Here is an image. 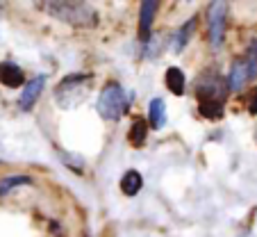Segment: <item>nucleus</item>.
<instances>
[{
  "mask_svg": "<svg viewBox=\"0 0 257 237\" xmlns=\"http://www.w3.org/2000/svg\"><path fill=\"white\" fill-rule=\"evenodd\" d=\"M198 112L209 121H216L223 116V101H212V98L198 101Z\"/></svg>",
  "mask_w": 257,
  "mask_h": 237,
  "instance_id": "obj_13",
  "label": "nucleus"
},
{
  "mask_svg": "<svg viewBox=\"0 0 257 237\" xmlns=\"http://www.w3.org/2000/svg\"><path fill=\"white\" fill-rule=\"evenodd\" d=\"M0 83L10 89L21 87L23 85V71H21V66H16L12 62H3L0 64Z\"/></svg>",
  "mask_w": 257,
  "mask_h": 237,
  "instance_id": "obj_8",
  "label": "nucleus"
},
{
  "mask_svg": "<svg viewBox=\"0 0 257 237\" xmlns=\"http://www.w3.org/2000/svg\"><path fill=\"white\" fill-rule=\"evenodd\" d=\"M196 23H198L196 19H189L185 25H182V28L178 30V34H175V41H173V50H175V53H182V48L189 44L191 34H194V30H196Z\"/></svg>",
  "mask_w": 257,
  "mask_h": 237,
  "instance_id": "obj_14",
  "label": "nucleus"
},
{
  "mask_svg": "<svg viewBox=\"0 0 257 237\" xmlns=\"http://www.w3.org/2000/svg\"><path fill=\"white\" fill-rule=\"evenodd\" d=\"M164 83H166V87H169V92L175 94V96H182V94H185V73L180 71L178 66H171L169 71H166Z\"/></svg>",
  "mask_w": 257,
  "mask_h": 237,
  "instance_id": "obj_12",
  "label": "nucleus"
},
{
  "mask_svg": "<svg viewBox=\"0 0 257 237\" xmlns=\"http://www.w3.org/2000/svg\"><path fill=\"white\" fill-rule=\"evenodd\" d=\"M248 112H250L252 116L257 114V89H255V94H252V98H250V105H248Z\"/></svg>",
  "mask_w": 257,
  "mask_h": 237,
  "instance_id": "obj_18",
  "label": "nucleus"
},
{
  "mask_svg": "<svg viewBox=\"0 0 257 237\" xmlns=\"http://www.w3.org/2000/svg\"><path fill=\"white\" fill-rule=\"evenodd\" d=\"M37 7L44 14L66 25H73V28H96L98 25L96 10L84 0H37Z\"/></svg>",
  "mask_w": 257,
  "mask_h": 237,
  "instance_id": "obj_1",
  "label": "nucleus"
},
{
  "mask_svg": "<svg viewBox=\"0 0 257 237\" xmlns=\"http://www.w3.org/2000/svg\"><path fill=\"white\" fill-rule=\"evenodd\" d=\"M132 105V94H125L118 83H109L100 92L96 103V112L105 119V121L116 123Z\"/></svg>",
  "mask_w": 257,
  "mask_h": 237,
  "instance_id": "obj_2",
  "label": "nucleus"
},
{
  "mask_svg": "<svg viewBox=\"0 0 257 237\" xmlns=\"http://www.w3.org/2000/svg\"><path fill=\"white\" fill-rule=\"evenodd\" d=\"M21 185H32V178L25 174H14V176H5L0 180V196L10 194L14 187H21Z\"/></svg>",
  "mask_w": 257,
  "mask_h": 237,
  "instance_id": "obj_15",
  "label": "nucleus"
},
{
  "mask_svg": "<svg viewBox=\"0 0 257 237\" xmlns=\"http://www.w3.org/2000/svg\"><path fill=\"white\" fill-rule=\"evenodd\" d=\"M225 19H228V3L225 0H212L207 7V37H209V46L214 50L223 41Z\"/></svg>",
  "mask_w": 257,
  "mask_h": 237,
  "instance_id": "obj_4",
  "label": "nucleus"
},
{
  "mask_svg": "<svg viewBox=\"0 0 257 237\" xmlns=\"http://www.w3.org/2000/svg\"><path fill=\"white\" fill-rule=\"evenodd\" d=\"M93 77L89 73H75V75H66L55 89V98L62 107H73L80 105L84 96L89 94V83Z\"/></svg>",
  "mask_w": 257,
  "mask_h": 237,
  "instance_id": "obj_3",
  "label": "nucleus"
},
{
  "mask_svg": "<svg viewBox=\"0 0 257 237\" xmlns=\"http://www.w3.org/2000/svg\"><path fill=\"white\" fill-rule=\"evenodd\" d=\"M146 135H148V123H146L144 119H135L130 132H127V139H130L135 146H144Z\"/></svg>",
  "mask_w": 257,
  "mask_h": 237,
  "instance_id": "obj_16",
  "label": "nucleus"
},
{
  "mask_svg": "<svg viewBox=\"0 0 257 237\" xmlns=\"http://www.w3.org/2000/svg\"><path fill=\"white\" fill-rule=\"evenodd\" d=\"M250 77H248V66L243 59H237V62L232 64V68H230V75H228V89L230 92H239V89L243 87V85L248 83Z\"/></svg>",
  "mask_w": 257,
  "mask_h": 237,
  "instance_id": "obj_9",
  "label": "nucleus"
},
{
  "mask_svg": "<svg viewBox=\"0 0 257 237\" xmlns=\"http://www.w3.org/2000/svg\"><path fill=\"white\" fill-rule=\"evenodd\" d=\"M141 187H144V178H141V174L137 169H130V171L123 174L121 192L125 194V196H137V194L141 192Z\"/></svg>",
  "mask_w": 257,
  "mask_h": 237,
  "instance_id": "obj_10",
  "label": "nucleus"
},
{
  "mask_svg": "<svg viewBox=\"0 0 257 237\" xmlns=\"http://www.w3.org/2000/svg\"><path fill=\"white\" fill-rule=\"evenodd\" d=\"M44 85H46V75H39L34 77V80H30L28 85L23 87V92H21V101H19V107L23 112H30L34 107V103L39 101L41 92H44Z\"/></svg>",
  "mask_w": 257,
  "mask_h": 237,
  "instance_id": "obj_7",
  "label": "nucleus"
},
{
  "mask_svg": "<svg viewBox=\"0 0 257 237\" xmlns=\"http://www.w3.org/2000/svg\"><path fill=\"white\" fill-rule=\"evenodd\" d=\"M228 80H223L216 73H205L198 80V101L212 98V101H225L228 96Z\"/></svg>",
  "mask_w": 257,
  "mask_h": 237,
  "instance_id": "obj_5",
  "label": "nucleus"
},
{
  "mask_svg": "<svg viewBox=\"0 0 257 237\" xmlns=\"http://www.w3.org/2000/svg\"><path fill=\"white\" fill-rule=\"evenodd\" d=\"M157 7L160 0H141V10H139V39L148 41L151 39V30H153V21H155Z\"/></svg>",
  "mask_w": 257,
  "mask_h": 237,
  "instance_id": "obj_6",
  "label": "nucleus"
},
{
  "mask_svg": "<svg viewBox=\"0 0 257 237\" xmlns=\"http://www.w3.org/2000/svg\"><path fill=\"white\" fill-rule=\"evenodd\" d=\"M243 62H246V66H248V77L255 80L257 77V39L248 46V53H246V57H243Z\"/></svg>",
  "mask_w": 257,
  "mask_h": 237,
  "instance_id": "obj_17",
  "label": "nucleus"
},
{
  "mask_svg": "<svg viewBox=\"0 0 257 237\" xmlns=\"http://www.w3.org/2000/svg\"><path fill=\"white\" fill-rule=\"evenodd\" d=\"M148 121H151L153 130H162L166 123V110H164V101L162 98H153L151 107H148Z\"/></svg>",
  "mask_w": 257,
  "mask_h": 237,
  "instance_id": "obj_11",
  "label": "nucleus"
}]
</instances>
